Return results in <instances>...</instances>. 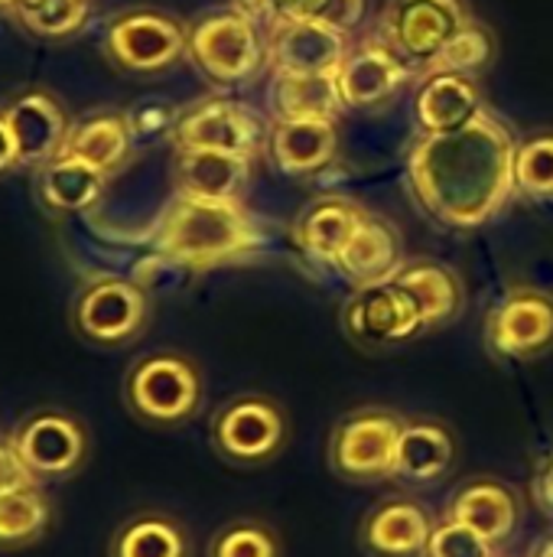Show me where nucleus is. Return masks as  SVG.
Instances as JSON below:
<instances>
[{"label": "nucleus", "instance_id": "0eeeda50", "mask_svg": "<svg viewBox=\"0 0 553 557\" xmlns=\"http://www.w3.org/2000/svg\"><path fill=\"white\" fill-rule=\"evenodd\" d=\"M68 323L72 333L95 349H124L143 336L150 297L127 277H95L72 297Z\"/></svg>", "mask_w": 553, "mask_h": 557}, {"label": "nucleus", "instance_id": "ddd939ff", "mask_svg": "<svg viewBox=\"0 0 553 557\" xmlns=\"http://www.w3.org/2000/svg\"><path fill=\"white\" fill-rule=\"evenodd\" d=\"M169 137L176 150H218L254 160L264 144V124L228 98H205L176 114Z\"/></svg>", "mask_w": 553, "mask_h": 557}, {"label": "nucleus", "instance_id": "a211bd4d", "mask_svg": "<svg viewBox=\"0 0 553 557\" xmlns=\"http://www.w3.org/2000/svg\"><path fill=\"white\" fill-rule=\"evenodd\" d=\"M521 516H525V503L518 490L495 476H479L463 483L447 506V519L473 529L495 548L518 532Z\"/></svg>", "mask_w": 553, "mask_h": 557}, {"label": "nucleus", "instance_id": "6ab92c4d", "mask_svg": "<svg viewBox=\"0 0 553 557\" xmlns=\"http://www.w3.org/2000/svg\"><path fill=\"white\" fill-rule=\"evenodd\" d=\"M251 183V160L218 150H176L173 157V186L176 196L241 202Z\"/></svg>", "mask_w": 553, "mask_h": 557}, {"label": "nucleus", "instance_id": "20e7f679", "mask_svg": "<svg viewBox=\"0 0 553 557\" xmlns=\"http://www.w3.org/2000/svg\"><path fill=\"white\" fill-rule=\"evenodd\" d=\"M212 450L231 467H264L290 444V418L271 395L244 392L228 398L209 424Z\"/></svg>", "mask_w": 553, "mask_h": 557}, {"label": "nucleus", "instance_id": "9b49d317", "mask_svg": "<svg viewBox=\"0 0 553 557\" xmlns=\"http://www.w3.org/2000/svg\"><path fill=\"white\" fill-rule=\"evenodd\" d=\"M553 349V297L535 287L508 290L486 317V352L502 362H535Z\"/></svg>", "mask_w": 553, "mask_h": 557}, {"label": "nucleus", "instance_id": "f8f14e48", "mask_svg": "<svg viewBox=\"0 0 553 557\" xmlns=\"http://www.w3.org/2000/svg\"><path fill=\"white\" fill-rule=\"evenodd\" d=\"M466 23L473 16L463 0H391L381 16V33L404 62L430 65Z\"/></svg>", "mask_w": 553, "mask_h": 557}, {"label": "nucleus", "instance_id": "e433bc0d", "mask_svg": "<svg viewBox=\"0 0 553 557\" xmlns=\"http://www.w3.org/2000/svg\"><path fill=\"white\" fill-rule=\"evenodd\" d=\"M33 483H39V480L20 460V454L13 447V437L10 434H0V493L16 490V486H33Z\"/></svg>", "mask_w": 553, "mask_h": 557}, {"label": "nucleus", "instance_id": "6e6552de", "mask_svg": "<svg viewBox=\"0 0 553 557\" xmlns=\"http://www.w3.org/2000/svg\"><path fill=\"white\" fill-rule=\"evenodd\" d=\"M189 26L166 10L134 7L117 13L104 29V55L117 72L156 75L186 55Z\"/></svg>", "mask_w": 553, "mask_h": 557}, {"label": "nucleus", "instance_id": "412c9836", "mask_svg": "<svg viewBox=\"0 0 553 557\" xmlns=\"http://www.w3.org/2000/svg\"><path fill=\"white\" fill-rule=\"evenodd\" d=\"M365 215L368 212L362 206H355L342 196L316 199L300 212V219L293 225V242L310 261H316L323 268H336L339 255L345 251V245L352 242V235Z\"/></svg>", "mask_w": 553, "mask_h": 557}, {"label": "nucleus", "instance_id": "393cba45", "mask_svg": "<svg viewBox=\"0 0 553 557\" xmlns=\"http://www.w3.org/2000/svg\"><path fill=\"white\" fill-rule=\"evenodd\" d=\"M482 111V95L473 78L456 72H427L417 88L414 114L424 134H450Z\"/></svg>", "mask_w": 553, "mask_h": 557}, {"label": "nucleus", "instance_id": "bb28decb", "mask_svg": "<svg viewBox=\"0 0 553 557\" xmlns=\"http://www.w3.org/2000/svg\"><path fill=\"white\" fill-rule=\"evenodd\" d=\"M104 183L108 176H101L88 163L59 153L55 160L36 170V199L49 215H75L101 199Z\"/></svg>", "mask_w": 553, "mask_h": 557}, {"label": "nucleus", "instance_id": "4c0bfd02", "mask_svg": "<svg viewBox=\"0 0 553 557\" xmlns=\"http://www.w3.org/2000/svg\"><path fill=\"white\" fill-rule=\"evenodd\" d=\"M531 499H535V506H538L548 519H553V450L538 463V470H535Z\"/></svg>", "mask_w": 553, "mask_h": 557}, {"label": "nucleus", "instance_id": "b1692460", "mask_svg": "<svg viewBox=\"0 0 553 557\" xmlns=\"http://www.w3.org/2000/svg\"><path fill=\"white\" fill-rule=\"evenodd\" d=\"M271 160L287 176H313L336 160V121H274L267 137Z\"/></svg>", "mask_w": 553, "mask_h": 557}, {"label": "nucleus", "instance_id": "37998d69", "mask_svg": "<svg viewBox=\"0 0 553 557\" xmlns=\"http://www.w3.org/2000/svg\"><path fill=\"white\" fill-rule=\"evenodd\" d=\"M20 3H36V0H16V7H20ZM16 7H13V10H16Z\"/></svg>", "mask_w": 553, "mask_h": 557}, {"label": "nucleus", "instance_id": "c9c22d12", "mask_svg": "<svg viewBox=\"0 0 553 557\" xmlns=\"http://www.w3.org/2000/svg\"><path fill=\"white\" fill-rule=\"evenodd\" d=\"M424 557H495V545H489L473 529L443 516L440 522H433Z\"/></svg>", "mask_w": 553, "mask_h": 557}, {"label": "nucleus", "instance_id": "423d86ee", "mask_svg": "<svg viewBox=\"0 0 553 557\" xmlns=\"http://www.w3.org/2000/svg\"><path fill=\"white\" fill-rule=\"evenodd\" d=\"M407 418L391 408H355L336 421L326 447L329 470L345 483L394 480L398 441Z\"/></svg>", "mask_w": 553, "mask_h": 557}, {"label": "nucleus", "instance_id": "9d476101", "mask_svg": "<svg viewBox=\"0 0 553 557\" xmlns=\"http://www.w3.org/2000/svg\"><path fill=\"white\" fill-rule=\"evenodd\" d=\"M339 323L349 343L365 352H388L427 333L411 297L394 281L355 287L342 304Z\"/></svg>", "mask_w": 553, "mask_h": 557}, {"label": "nucleus", "instance_id": "f257e3e1", "mask_svg": "<svg viewBox=\"0 0 553 557\" xmlns=\"http://www.w3.org/2000/svg\"><path fill=\"white\" fill-rule=\"evenodd\" d=\"M515 147L512 131L486 108L460 131L420 134L407 160L420 209L447 228L486 225L515 193Z\"/></svg>", "mask_w": 553, "mask_h": 557}, {"label": "nucleus", "instance_id": "58836bf2", "mask_svg": "<svg viewBox=\"0 0 553 557\" xmlns=\"http://www.w3.org/2000/svg\"><path fill=\"white\" fill-rule=\"evenodd\" d=\"M13 170H20V163H16V144H13L10 127H7V121L0 114V176H7Z\"/></svg>", "mask_w": 553, "mask_h": 557}, {"label": "nucleus", "instance_id": "1a4fd4ad", "mask_svg": "<svg viewBox=\"0 0 553 557\" xmlns=\"http://www.w3.org/2000/svg\"><path fill=\"white\" fill-rule=\"evenodd\" d=\"M13 447L26 470L42 480H72L91 454V434L85 421L62 408H39L26 414L13 431Z\"/></svg>", "mask_w": 553, "mask_h": 557}, {"label": "nucleus", "instance_id": "4be33fe9", "mask_svg": "<svg viewBox=\"0 0 553 557\" xmlns=\"http://www.w3.org/2000/svg\"><path fill=\"white\" fill-rule=\"evenodd\" d=\"M134 127L127 111H95L81 121H72L62 153L88 163L101 176H114L134 157Z\"/></svg>", "mask_w": 553, "mask_h": 557}, {"label": "nucleus", "instance_id": "5701e85b", "mask_svg": "<svg viewBox=\"0 0 553 557\" xmlns=\"http://www.w3.org/2000/svg\"><path fill=\"white\" fill-rule=\"evenodd\" d=\"M388 281H394L411 297L427 333L443 323H453L463 313L466 287L460 274L440 261H404Z\"/></svg>", "mask_w": 553, "mask_h": 557}, {"label": "nucleus", "instance_id": "a19ab883", "mask_svg": "<svg viewBox=\"0 0 553 557\" xmlns=\"http://www.w3.org/2000/svg\"><path fill=\"white\" fill-rule=\"evenodd\" d=\"M528 557H553V535H544Z\"/></svg>", "mask_w": 553, "mask_h": 557}, {"label": "nucleus", "instance_id": "ea45409f", "mask_svg": "<svg viewBox=\"0 0 553 557\" xmlns=\"http://www.w3.org/2000/svg\"><path fill=\"white\" fill-rule=\"evenodd\" d=\"M235 10L251 16L261 29H271V0H235Z\"/></svg>", "mask_w": 553, "mask_h": 557}, {"label": "nucleus", "instance_id": "7ed1b4c3", "mask_svg": "<svg viewBox=\"0 0 553 557\" xmlns=\"http://www.w3.org/2000/svg\"><path fill=\"white\" fill-rule=\"evenodd\" d=\"M205 398V379L192 356L179 349H153L130 362L121 382L124 408L153 431L189 424Z\"/></svg>", "mask_w": 553, "mask_h": 557}, {"label": "nucleus", "instance_id": "f3484780", "mask_svg": "<svg viewBox=\"0 0 553 557\" xmlns=\"http://www.w3.org/2000/svg\"><path fill=\"white\" fill-rule=\"evenodd\" d=\"M430 532L433 519L417 499L391 496L362 516L359 548L365 557H424Z\"/></svg>", "mask_w": 553, "mask_h": 557}, {"label": "nucleus", "instance_id": "aec40b11", "mask_svg": "<svg viewBox=\"0 0 553 557\" xmlns=\"http://www.w3.org/2000/svg\"><path fill=\"white\" fill-rule=\"evenodd\" d=\"M456 454H460V441L443 421L407 418L398 441L394 480L407 486H433L456 467Z\"/></svg>", "mask_w": 553, "mask_h": 557}, {"label": "nucleus", "instance_id": "f03ea898", "mask_svg": "<svg viewBox=\"0 0 553 557\" xmlns=\"http://www.w3.org/2000/svg\"><path fill=\"white\" fill-rule=\"evenodd\" d=\"M156 245L186 268H215L254 245V225L241 202L176 196L160 219Z\"/></svg>", "mask_w": 553, "mask_h": 557}, {"label": "nucleus", "instance_id": "cd10ccee", "mask_svg": "<svg viewBox=\"0 0 553 557\" xmlns=\"http://www.w3.org/2000/svg\"><path fill=\"white\" fill-rule=\"evenodd\" d=\"M336 72L319 75H274L271 114L274 121H336L342 111Z\"/></svg>", "mask_w": 553, "mask_h": 557}, {"label": "nucleus", "instance_id": "c756f323", "mask_svg": "<svg viewBox=\"0 0 553 557\" xmlns=\"http://www.w3.org/2000/svg\"><path fill=\"white\" fill-rule=\"evenodd\" d=\"M52 529V503L42 483L0 493V552H23Z\"/></svg>", "mask_w": 553, "mask_h": 557}, {"label": "nucleus", "instance_id": "c85d7f7f", "mask_svg": "<svg viewBox=\"0 0 553 557\" xmlns=\"http://www.w3.org/2000/svg\"><path fill=\"white\" fill-rule=\"evenodd\" d=\"M108 557H192V539L166 512H137L114 529Z\"/></svg>", "mask_w": 553, "mask_h": 557}, {"label": "nucleus", "instance_id": "dca6fc26", "mask_svg": "<svg viewBox=\"0 0 553 557\" xmlns=\"http://www.w3.org/2000/svg\"><path fill=\"white\" fill-rule=\"evenodd\" d=\"M407 78L411 62H404L385 39L349 46L342 65L336 69V85L345 108H378L398 95Z\"/></svg>", "mask_w": 553, "mask_h": 557}, {"label": "nucleus", "instance_id": "79ce46f5", "mask_svg": "<svg viewBox=\"0 0 553 557\" xmlns=\"http://www.w3.org/2000/svg\"><path fill=\"white\" fill-rule=\"evenodd\" d=\"M16 0H0V13H13Z\"/></svg>", "mask_w": 553, "mask_h": 557}, {"label": "nucleus", "instance_id": "f704fd0d", "mask_svg": "<svg viewBox=\"0 0 553 557\" xmlns=\"http://www.w3.org/2000/svg\"><path fill=\"white\" fill-rule=\"evenodd\" d=\"M205 557H284V545L267 522L235 519L212 535Z\"/></svg>", "mask_w": 553, "mask_h": 557}, {"label": "nucleus", "instance_id": "a878e982", "mask_svg": "<svg viewBox=\"0 0 553 557\" xmlns=\"http://www.w3.org/2000/svg\"><path fill=\"white\" fill-rule=\"evenodd\" d=\"M401 264L404 261H401V238H398V232L385 219L365 215L362 225L355 228L352 242L339 255L332 271L339 277H345L352 287H368V284L388 281Z\"/></svg>", "mask_w": 553, "mask_h": 557}, {"label": "nucleus", "instance_id": "72a5a7b5", "mask_svg": "<svg viewBox=\"0 0 553 557\" xmlns=\"http://www.w3.org/2000/svg\"><path fill=\"white\" fill-rule=\"evenodd\" d=\"M368 0H271V26L319 20L339 33H352L365 20Z\"/></svg>", "mask_w": 553, "mask_h": 557}, {"label": "nucleus", "instance_id": "39448f33", "mask_svg": "<svg viewBox=\"0 0 553 557\" xmlns=\"http://www.w3.org/2000/svg\"><path fill=\"white\" fill-rule=\"evenodd\" d=\"M186 55L215 85H241L267 65V36L241 10H215L189 26Z\"/></svg>", "mask_w": 553, "mask_h": 557}, {"label": "nucleus", "instance_id": "4468645a", "mask_svg": "<svg viewBox=\"0 0 553 557\" xmlns=\"http://www.w3.org/2000/svg\"><path fill=\"white\" fill-rule=\"evenodd\" d=\"M0 114L16 144L20 170H39L49 160H55L72 131V121H68L62 101L46 88L16 91L13 98H7L0 104Z\"/></svg>", "mask_w": 553, "mask_h": 557}, {"label": "nucleus", "instance_id": "7c9ffc66", "mask_svg": "<svg viewBox=\"0 0 553 557\" xmlns=\"http://www.w3.org/2000/svg\"><path fill=\"white\" fill-rule=\"evenodd\" d=\"M91 13V0H36L20 3L13 10V20L36 39L59 42L75 36Z\"/></svg>", "mask_w": 553, "mask_h": 557}, {"label": "nucleus", "instance_id": "473e14b6", "mask_svg": "<svg viewBox=\"0 0 553 557\" xmlns=\"http://www.w3.org/2000/svg\"><path fill=\"white\" fill-rule=\"evenodd\" d=\"M515 193L553 202V131H538L515 147Z\"/></svg>", "mask_w": 553, "mask_h": 557}, {"label": "nucleus", "instance_id": "2f4dec72", "mask_svg": "<svg viewBox=\"0 0 553 557\" xmlns=\"http://www.w3.org/2000/svg\"><path fill=\"white\" fill-rule=\"evenodd\" d=\"M492 59H495V36H492V29L473 20L440 49V55L430 65H424V72H456V75L473 78Z\"/></svg>", "mask_w": 553, "mask_h": 557}, {"label": "nucleus", "instance_id": "2eb2a0df", "mask_svg": "<svg viewBox=\"0 0 553 557\" xmlns=\"http://www.w3.org/2000/svg\"><path fill=\"white\" fill-rule=\"evenodd\" d=\"M349 46V33H339L319 20L280 23L267 29V69L274 75L336 72Z\"/></svg>", "mask_w": 553, "mask_h": 557}]
</instances>
